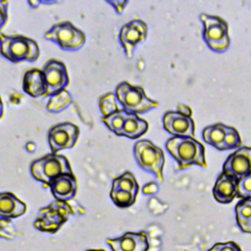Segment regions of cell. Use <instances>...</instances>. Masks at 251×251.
I'll return each mask as SVG.
<instances>
[{
	"label": "cell",
	"instance_id": "cell-1",
	"mask_svg": "<svg viewBox=\"0 0 251 251\" xmlns=\"http://www.w3.org/2000/svg\"><path fill=\"white\" fill-rule=\"evenodd\" d=\"M166 148L177 162V169L183 170L192 165L206 168L204 146L190 136H174L166 142Z\"/></svg>",
	"mask_w": 251,
	"mask_h": 251
},
{
	"label": "cell",
	"instance_id": "cell-2",
	"mask_svg": "<svg viewBox=\"0 0 251 251\" xmlns=\"http://www.w3.org/2000/svg\"><path fill=\"white\" fill-rule=\"evenodd\" d=\"M0 54L12 63L37 61L40 55L35 40L22 34L0 33Z\"/></svg>",
	"mask_w": 251,
	"mask_h": 251
},
{
	"label": "cell",
	"instance_id": "cell-3",
	"mask_svg": "<svg viewBox=\"0 0 251 251\" xmlns=\"http://www.w3.org/2000/svg\"><path fill=\"white\" fill-rule=\"evenodd\" d=\"M115 94L122 109L132 114H144L158 106V102L147 97L141 86H136L127 81L120 82L115 89Z\"/></svg>",
	"mask_w": 251,
	"mask_h": 251
},
{
	"label": "cell",
	"instance_id": "cell-4",
	"mask_svg": "<svg viewBox=\"0 0 251 251\" xmlns=\"http://www.w3.org/2000/svg\"><path fill=\"white\" fill-rule=\"evenodd\" d=\"M72 173L70 161L67 157L57 153L46 154L30 164V174L32 177L45 185H48L61 175Z\"/></svg>",
	"mask_w": 251,
	"mask_h": 251
},
{
	"label": "cell",
	"instance_id": "cell-5",
	"mask_svg": "<svg viewBox=\"0 0 251 251\" xmlns=\"http://www.w3.org/2000/svg\"><path fill=\"white\" fill-rule=\"evenodd\" d=\"M133 154L137 165L145 172L153 174L160 181L164 180L163 169L165 156L162 149L147 139L138 140L133 146Z\"/></svg>",
	"mask_w": 251,
	"mask_h": 251
},
{
	"label": "cell",
	"instance_id": "cell-6",
	"mask_svg": "<svg viewBox=\"0 0 251 251\" xmlns=\"http://www.w3.org/2000/svg\"><path fill=\"white\" fill-rule=\"evenodd\" d=\"M44 38L56 43L62 50L77 51L85 44V34L71 22L53 25L45 33Z\"/></svg>",
	"mask_w": 251,
	"mask_h": 251
},
{
	"label": "cell",
	"instance_id": "cell-7",
	"mask_svg": "<svg viewBox=\"0 0 251 251\" xmlns=\"http://www.w3.org/2000/svg\"><path fill=\"white\" fill-rule=\"evenodd\" d=\"M72 214L73 209L67 202L56 200L39 210L33 226L40 231L55 233Z\"/></svg>",
	"mask_w": 251,
	"mask_h": 251
},
{
	"label": "cell",
	"instance_id": "cell-8",
	"mask_svg": "<svg viewBox=\"0 0 251 251\" xmlns=\"http://www.w3.org/2000/svg\"><path fill=\"white\" fill-rule=\"evenodd\" d=\"M200 20L203 24V38L208 47L218 53L226 51L229 46L228 25L218 16L202 14Z\"/></svg>",
	"mask_w": 251,
	"mask_h": 251
},
{
	"label": "cell",
	"instance_id": "cell-9",
	"mask_svg": "<svg viewBox=\"0 0 251 251\" xmlns=\"http://www.w3.org/2000/svg\"><path fill=\"white\" fill-rule=\"evenodd\" d=\"M79 136V128L75 124L64 122L53 126L48 131V143L52 153L75 147Z\"/></svg>",
	"mask_w": 251,
	"mask_h": 251
},
{
	"label": "cell",
	"instance_id": "cell-10",
	"mask_svg": "<svg viewBox=\"0 0 251 251\" xmlns=\"http://www.w3.org/2000/svg\"><path fill=\"white\" fill-rule=\"evenodd\" d=\"M146 37L147 25L143 21L138 19L125 24L119 32V41L127 58H132L137 45L145 41Z\"/></svg>",
	"mask_w": 251,
	"mask_h": 251
},
{
	"label": "cell",
	"instance_id": "cell-11",
	"mask_svg": "<svg viewBox=\"0 0 251 251\" xmlns=\"http://www.w3.org/2000/svg\"><path fill=\"white\" fill-rule=\"evenodd\" d=\"M163 126L167 132L174 136L192 137L194 135V122L190 111L167 112L163 117Z\"/></svg>",
	"mask_w": 251,
	"mask_h": 251
},
{
	"label": "cell",
	"instance_id": "cell-12",
	"mask_svg": "<svg viewBox=\"0 0 251 251\" xmlns=\"http://www.w3.org/2000/svg\"><path fill=\"white\" fill-rule=\"evenodd\" d=\"M48 92L47 96H51L59 91L65 90L70 84V76L67 67L61 61L51 59L42 69Z\"/></svg>",
	"mask_w": 251,
	"mask_h": 251
},
{
	"label": "cell",
	"instance_id": "cell-13",
	"mask_svg": "<svg viewBox=\"0 0 251 251\" xmlns=\"http://www.w3.org/2000/svg\"><path fill=\"white\" fill-rule=\"evenodd\" d=\"M223 173L237 180L251 173V147L243 146L231 153L223 165Z\"/></svg>",
	"mask_w": 251,
	"mask_h": 251
},
{
	"label": "cell",
	"instance_id": "cell-14",
	"mask_svg": "<svg viewBox=\"0 0 251 251\" xmlns=\"http://www.w3.org/2000/svg\"><path fill=\"white\" fill-rule=\"evenodd\" d=\"M107 243L113 251H147L149 248L144 231L126 232L118 238H108Z\"/></svg>",
	"mask_w": 251,
	"mask_h": 251
},
{
	"label": "cell",
	"instance_id": "cell-15",
	"mask_svg": "<svg viewBox=\"0 0 251 251\" xmlns=\"http://www.w3.org/2000/svg\"><path fill=\"white\" fill-rule=\"evenodd\" d=\"M48 186L56 200L68 202L75 198L77 191V182L75 175L64 174L53 179Z\"/></svg>",
	"mask_w": 251,
	"mask_h": 251
},
{
	"label": "cell",
	"instance_id": "cell-16",
	"mask_svg": "<svg viewBox=\"0 0 251 251\" xmlns=\"http://www.w3.org/2000/svg\"><path fill=\"white\" fill-rule=\"evenodd\" d=\"M23 90L33 98L47 96L48 87L42 70L31 69L23 76Z\"/></svg>",
	"mask_w": 251,
	"mask_h": 251
},
{
	"label": "cell",
	"instance_id": "cell-17",
	"mask_svg": "<svg viewBox=\"0 0 251 251\" xmlns=\"http://www.w3.org/2000/svg\"><path fill=\"white\" fill-rule=\"evenodd\" d=\"M237 183L238 180L236 178L222 173L213 188L215 199L222 204L230 203L234 197H237Z\"/></svg>",
	"mask_w": 251,
	"mask_h": 251
},
{
	"label": "cell",
	"instance_id": "cell-18",
	"mask_svg": "<svg viewBox=\"0 0 251 251\" xmlns=\"http://www.w3.org/2000/svg\"><path fill=\"white\" fill-rule=\"evenodd\" d=\"M26 212V205L12 192H0V219H15Z\"/></svg>",
	"mask_w": 251,
	"mask_h": 251
},
{
	"label": "cell",
	"instance_id": "cell-19",
	"mask_svg": "<svg viewBox=\"0 0 251 251\" xmlns=\"http://www.w3.org/2000/svg\"><path fill=\"white\" fill-rule=\"evenodd\" d=\"M148 130V123L139 118L138 115L128 113L123 124L119 136H125L129 139H137Z\"/></svg>",
	"mask_w": 251,
	"mask_h": 251
},
{
	"label": "cell",
	"instance_id": "cell-20",
	"mask_svg": "<svg viewBox=\"0 0 251 251\" xmlns=\"http://www.w3.org/2000/svg\"><path fill=\"white\" fill-rule=\"evenodd\" d=\"M228 130V126L224 124H215L204 128L202 132V137L204 141L218 150L223 149L225 139Z\"/></svg>",
	"mask_w": 251,
	"mask_h": 251
},
{
	"label": "cell",
	"instance_id": "cell-21",
	"mask_svg": "<svg viewBox=\"0 0 251 251\" xmlns=\"http://www.w3.org/2000/svg\"><path fill=\"white\" fill-rule=\"evenodd\" d=\"M236 223L243 232L251 233V199H241L235 205Z\"/></svg>",
	"mask_w": 251,
	"mask_h": 251
},
{
	"label": "cell",
	"instance_id": "cell-22",
	"mask_svg": "<svg viewBox=\"0 0 251 251\" xmlns=\"http://www.w3.org/2000/svg\"><path fill=\"white\" fill-rule=\"evenodd\" d=\"M73 103V97L71 93L65 89L59 91L51 96H49V100L46 104V109L50 113H60L66 110Z\"/></svg>",
	"mask_w": 251,
	"mask_h": 251
},
{
	"label": "cell",
	"instance_id": "cell-23",
	"mask_svg": "<svg viewBox=\"0 0 251 251\" xmlns=\"http://www.w3.org/2000/svg\"><path fill=\"white\" fill-rule=\"evenodd\" d=\"M112 188L127 191L135 196H137L139 191V185L137 183V180L130 172H125L120 176L114 178L112 182Z\"/></svg>",
	"mask_w": 251,
	"mask_h": 251
},
{
	"label": "cell",
	"instance_id": "cell-24",
	"mask_svg": "<svg viewBox=\"0 0 251 251\" xmlns=\"http://www.w3.org/2000/svg\"><path fill=\"white\" fill-rule=\"evenodd\" d=\"M98 106L102 118L109 117L110 115L120 110L116 94L113 92H108L101 95L98 99Z\"/></svg>",
	"mask_w": 251,
	"mask_h": 251
},
{
	"label": "cell",
	"instance_id": "cell-25",
	"mask_svg": "<svg viewBox=\"0 0 251 251\" xmlns=\"http://www.w3.org/2000/svg\"><path fill=\"white\" fill-rule=\"evenodd\" d=\"M126 114H127V112L121 108L119 111L115 112L114 114L110 115L109 117L101 118V121L111 131H113L115 134L119 135L121 132V129L123 127V124H124Z\"/></svg>",
	"mask_w": 251,
	"mask_h": 251
},
{
	"label": "cell",
	"instance_id": "cell-26",
	"mask_svg": "<svg viewBox=\"0 0 251 251\" xmlns=\"http://www.w3.org/2000/svg\"><path fill=\"white\" fill-rule=\"evenodd\" d=\"M110 197L114 204L120 208H126L134 204L136 200V196L130 192L119 190V189H111Z\"/></svg>",
	"mask_w": 251,
	"mask_h": 251
},
{
	"label": "cell",
	"instance_id": "cell-27",
	"mask_svg": "<svg viewBox=\"0 0 251 251\" xmlns=\"http://www.w3.org/2000/svg\"><path fill=\"white\" fill-rule=\"evenodd\" d=\"M241 138L239 136V133L237 130L231 126H228V130L226 133V137L225 139L223 149L222 150H227V149H238L241 147Z\"/></svg>",
	"mask_w": 251,
	"mask_h": 251
},
{
	"label": "cell",
	"instance_id": "cell-28",
	"mask_svg": "<svg viewBox=\"0 0 251 251\" xmlns=\"http://www.w3.org/2000/svg\"><path fill=\"white\" fill-rule=\"evenodd\" d=\"M237 197L242 199H251V173L238 180Z\"/></svg>",
	"mask_w": 251,
	"mask_h": 251
},
{
	"label": "cell",
	"instance_id": "cell-29",
	"mask_svg": "<svg viewBox=\"0 0 251 251\" xmlns=\"http://www.w3.org/2000/svg\"><path fill=\"white\" fill-rule=\"evenodd\" d=\"M208 251H241V249L234 241H227L215 243Z\"/></svg>",
	"mask_w": 251,
	"mask_h": 251
},
{
	"label": "cell",
	"instance_id": "cell-30",
	"mask_svg": "<svg viewBox=\"0 0 251 251\" xmlns=\"http://www.w3.org/2000/svg\"><path fill=\"white\" fill-rule=\"evenodd\" d=\"M9 1H0V31L6 25L9 20Z\"/></svg>",
	"mask_w": 251,
	"mask_h": 251
},
{
	"label": "cell",
	"instance_id": "cell-31",
	"mask_svg": "<svg viewBox=\"0 0 251 251\" xmlns=\"http://www.w3.org/2000/svg\"><path fill=\"white\" fill-rule=\"evenodd\" d=\"M106 2L114 8V10L117 12L118 15H121L125 11L126 5L129 3L127 0L126 1H123V0L115 1L114 0V1H106Z\"/></svg>",
	"mask_w": 251,
	"mask_h": 251
},
{
	"label": "cell",
	"instance_id": "cell-32",
	"mask_svg": "<svg viewBox=\"0 0 251 251\" xmlns=\"http://www.w3.org/2000/svg\"><path fill=\"white\" fill-rule=\"evenodd\" d=\"M27 3L30 6V8H37L39 5H41V1H39V0H35V1L29 0V1H27Z\"/></svg>",
	"mask_w": 251,
	"mask_h": 251
},
{
	"label": "cell",
	"instance_id": "cell-33",
	"mask_svg": "<svg viewBox=\"0 0 251 251\" xmlns=\"http://www.w3.org/2000/svg\"><path fill=\"white\" fill-rule=\"evenodd\" d=\"M35 144L33 143V142H27L26 144H25V148H26V150L28 151V152H33L34 151V149H35Z\"/></svg>",
	"mask_w": 251,
	"mask_h": 251
},
{
	"label": "cell",
	"instance_id": "cell-34",
	"mask_svg": "<svg viewBox=\"0 0 251 251\" xmlns=\"http://www.w3.org/2000/svg\"><path fill=\"white\" fill-rule=\"evenodd\" d=\"M4 115V104H3V101H2V98L0 96V120L2 119Z\"/></svg>",
	"mask_w": 251,
	"mask_h": 251
},
{
	"label": "cell",
	"instance_id": "cell-35",
	"mask_svg": "<svg viewBox=\"0 0 251 251\" xmlns=\"http://www.w3.org/2000/svg\"><path fill=\"white\" fill-rule=\"evenodd\" d=\"M86 251H104L102 249H89V250H86Z\"/></svg>",
	"mask_w": 251,
	"mask_h": 251
}]
</instances>
